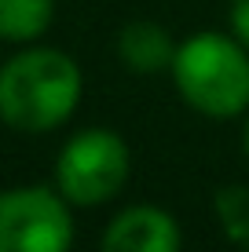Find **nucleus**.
I'll use <instances>...</instances> for the list:
<instances>
[{
  "instance_id": "nucleus-4",
  "label": "nucleus",
  "mask_w": 249,
  "mask_h": 252,
  "mask_svg": "<svg viewBox=\"0 0 249 252\" xmlns=\"http://www.w3.org/2000/svg\"><path fill=\"white\" fill-rule=\"evenodd\" d=\"M55 187L0 190V252H70L73 212Z\"/></svg>"
},
{
  "instance_id": "nucleus-8",
  "label": "nucleus",
  "mask_w": 249,
  "mask_h": 252,
  "mask_svg": "<svg viewBox=\"0 0 249 252\" xmlns=\"http://www.w3.org/2000/svg\"><path fill=\"white\" fill-rule=\"evenodd\" d=\"M227 22H231V37L249 51V0H235V4H231Z\"/></svg>"
},
{
  "instance_id": "nucleus-2",
  "label": "nucleus",
  "mask_w": 249,
  "mask_h": 252,
  "mask_svg": "<svg viewBox=\"0 0 249 252\" xmlns=\"http://www.w3.org/2000/svg\"><path fill=\"white\" fill-rule=\"evenodd\" d=\"M173 84L179 99L202 117H238L249 110V51L231 33H194L173 55Z\"/></svg>"
},
{
  "instance_id": "nucleus-7",
  "label": "nucleus",
  "mask_w": 249,
  "mask_h": 252,
  "mask_svg": "<svg viewBox=\"0 0 249 252\" xmlns=\"http://www.w3.org/2000/svg\"><path fill=\"white\" fill-rule=\"evenodd\" d=\"M55 19V0H0V40L33 44Z\"/></svg>"
},
{
  "instance_id": "nucleus-5",
  "label": "nucleus",
  "mask_w": 249,
  "mask_h": 252,
  "mask_svg": "<svg viewBox=\"0 0 249 252\" xmlns=\"http://www.w3.org/2000/svg\"><path fill=\"white\" fill-rule=\"evenodd\" d=\"M183 234L173 212L158 205H128L107 223L99 252H179Z\"/></svg>"
},
{
  "instance_id": "nucleus-6",
  "label": "nucleus",
  "mask_w": 249,
  "mask_h": 252,
  "mask_svg": "<svg viewBox=\"0 0 249 252\" xmlns=\"http://www.w3.org/2000/svg\"><path fill=\"white\" fill-rule=\"evenodd\" d=\"M173 55H176V44L169 37V30L158 22L140 19V22H128L117 33V59L132 73H143V77L161 73V69L173 66Z\"/></svg>"
},
{
  "instance_id": "nucleus-9",
  "label": "nucleus",
  "mask_w": 249,
  "mask_h": 252,
  "mask_svg": "<svg viewBox=\"0 0 249 252\" xmlns=\"http://www.w3.org/2000/svg\"><path fill=\"white\" fill-rule=\"evenodd\" d=\"M242 150H246V158H249V117H246V132H242Z\"/></svg>"
},
{
  "instance_id": "nucleus-3",
  "label": "nucleus",
  "mask_w": 249,
  "mask_h": 252,
  "mask_svg": "<svg viewBox=\"0 0 249 252\" xmlns=\"http://www.w3.org/2000/svg\"><path fill=\"white\" fill-rule=\"evenodd\" d=\"M128 172L132 154L121 135L110 128H81L55 158V190L73 208H96L121 194Z\"/></svg>"
},
{
  "instance_id": "nucleus-1",
  "label": "nucleus",
  "mask_w": 249,
  "mask_h": 252,
  "mask_svg": "<svg viewBox=\"0 0 249 252\" xmlns=\"http://www.w3.org/2000/svg\"><path fill=\"white\" fill-rule=\"evenodd\" d=\"M84 77L66 51L33 44L0 66V121L15 132H55L81 106Z\"/></svg>"
}]
</instances>
